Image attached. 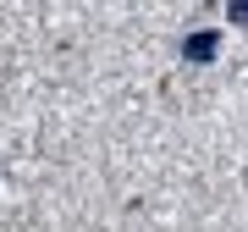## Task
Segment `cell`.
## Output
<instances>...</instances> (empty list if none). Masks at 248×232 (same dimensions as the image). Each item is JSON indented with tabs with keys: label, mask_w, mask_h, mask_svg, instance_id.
Masks as SVG:
<instances>
[{
	"label": "cell",
	"mask_w": 248,
	"mask_h": 232,
	"mask_svg": "<svg viewBox=\"0 0 248 232\" xmlns=\"http://www.w3.org/2000/svg\"><path fill=\"white\" fill-rule=\"evenodd\" d=\"M226 28H248V0H232L226 6Z\"/></svg>",
	"instance_id": "obj_2"
},
{
	"label": "cell",
	"mask_w": 248,
	"mask_h": 232,
	"mask_svg": "<svg viewBox=\"0 0 248 232\" xmlns=\"http://www.w3.org/2000/svg\"><path fill=\"white\" fill-rule=\"evenodd\" d=\"M177 55L187 66H210L215 55H221V28H199V33H187L182 45H177Z\"/></svg>",
	"instance_id": "obj_1"
}]
</instances>
